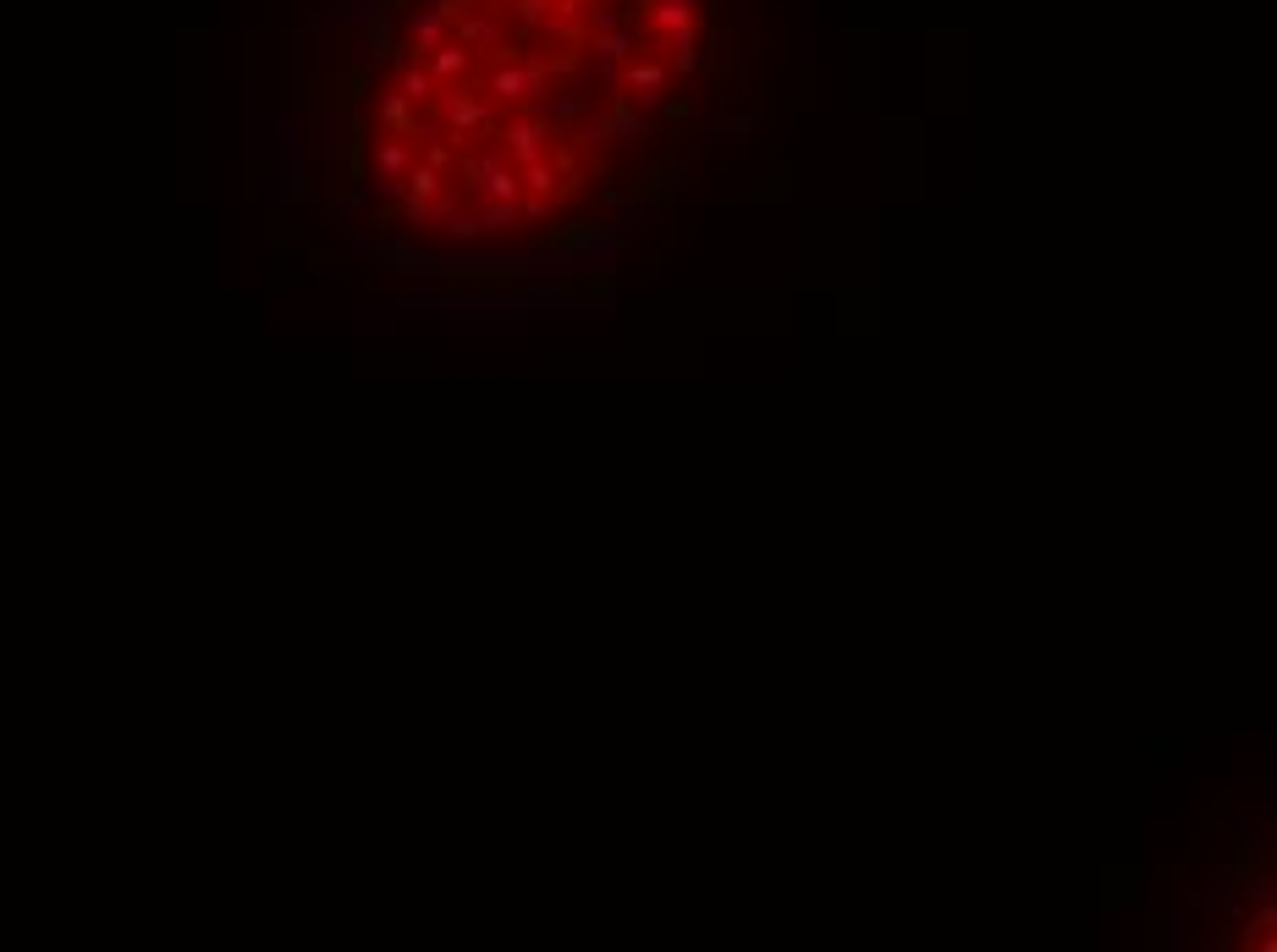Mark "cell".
<instances>
[{"mask_svg": "<svg viewBox=\"0 0 1277 952\" xmlns=\"http://www.w3.org/2000/svg\"><path fill=\"white\" fill-rule=\"evenodd\" d=\"M485 237V226H479V215H452L447 226H441V248H468V242H479Z\"/></svg>", "mask_w": 1277, "mask_h": 952, "instance_id": "d6986e66", "label": "cell"}, {"mask_svg": "<svg viewBox=\"0 0 1277 952\" xmlns=\"http://www.w3.org/2000/svg\"><path fill=\"white\" fill-rule=\"evenodd\" d=\"M413 61H424V72L436 77V89H447V83H463V77H468V50H463L458 39L436 45L430 55H413Z\"/></svg>", "mask_w": 1277, "mask_h": 952, "instance_id": "9c48e42d", "label": "cell"}, {"mask_svg": "<svg viewBox=\"0 0 1277 952\" xmlns=\"http://www.w3.org/2000/svg\"><path fill=\"white\" fill-rule=\"evenodd\" d=\"M578 17H584V28H589V34H612V28H623V23H628L617 0H612V7H589V12H578Z\"/></svg>", "mask_w": 1277, "mask_h": 952, "instance_id": "ffe728a7", "label": "cell"}, {"mask_svg": "<svg viewBox=\"0 0 1277 952\" xmlns=\"http://www.w3.org/2000/svg\"><path fill=\"white\" fill-rule=\"evenodd\" d=\"M496 160H501L496 149H485V154H463V160H458V177H452V183H458L463 193H474V188L490 177V165H496Z\"/></svg>", "mask_w": 1277, "mask_h": 952, "instance_id": "ac0fdd59", "label": "cell"}, {"mask_svg": "<svg viewBox=\"0 0 1277 952\" xmlns=\"http://www.w3.org/2000/svg\"><path fill=\"white\" fill-rule=\"evenodd\" d=\"M447 39H452V17L430 0V7H418V12L408 17V39H402L397 50H402V55H430V50L447 45Z\"/></svg>", "mask_w": 1277, "mask_h": 952, "instance_id": "8992f818", "label": "cell"}, {"mask_svg": "<svg viewBox=\"0 0 1277 952\" xmlns=\"http://www.w3.org/2000/svg\"><path fill=\"white\" fill-rule=\"evenodd\" d=\"M474 199H524V183H518V165H513V160H506V154H501V160L490 165V177H485V183L474 188Z\"/></svg>", "mask_w": 1277, "mask_h": 952, "instance_id": "7c38bea8", "label": "cell"}, {"mask_svg": "<svg viewBox=\"0 0 1277 952\" xmlns=\"http://www.w3.org/2000/svg\"><path fill=\"white\" fill-rule=\"evenodd\" d=\"M375 127H380V133H397V138H408V133L418 127V111H413V105H408V100L391 89V95H380V100H375Z\"/></svg>", "mask_w": 1277, "mask_h": 952, "instance_id": "8fae6325", "label": "cell"}, {"mask_svg": "<svg viewBox=\"0 0 1277 952\" xmlns=\"http://www.w3.org/2000/svg\"><path fill=\"white\" fill-rule=\"evenodd\" d=\"M546 253H562V259H578V253H594V248H606V226H594V221H567V226H551L540 237Z\"/></svg>", "mask_w": 1277, "mask_h": 952, "instance_id": "52a82bcc", "label": "cell"}, {"mask_svg": "<svg viewBox=\"0 0 1277 952\" xmlns=\"http://www.w3.org/2000/svg\"><path fill=\"white\" fill-rule=\"evenodd\" d=\"M408 165H413V143H408V138H397V133H380V138H375V177L402 183V177H408Z\"/></svg>", "mask_w": 1277, "mask_h": 952, "instance_id": "30bf717a", "label": "cell"}, {"mask_svg": "<svg viewBox=\"0 0 1277 952\" xmlns=\"http://www.w3.org/2000/svg\"><path fill=\"white\" fill-rule=\"evenodd\" d=\"M518 183H524V193H551V199H562L556 193V160H529V165H518Z\"/></svg>", "mask_w": 1277, "mask_h": 952, "instance_id": "9a60e30c", "label": "cell"}, {"mask_svg": "<svg viewBox=\"0 0 1277 952\" xmlns=\"http://www.w3.org/2000/svg\"><path fill=\"white\" fill-rule=\"evenodd\" d=\"M452 39H458L463 50H485L490 61H501V55H518V45L506 39V23H501V17H490V7L452 17Z\"/></svg>", "mask_w": 1277, "mask_h": 952, "instance_id": "3957f363", "label": "cell"}, {"mask_svg": "<svg viewBox=\"0 0 1277 952\" xmlns=\"http://www.w3.org/2000/svg\"><path fill=\"white\" fill-rule=\"evenodd\" d=\"M666 61H655V55H634L628 61V72L617 77L623 89H628V100L639 105V111H655V105H666Z\"/></svg>", "mask_w": 1277, "mask_h": 952, "instance_id": "277c9868", "label": "cell"}, {"mask_svg": "<svg viewBox=\"0 0 1277 952\" xmlns=\"http://www.w3.org/2000/svg\"><path fill=\"white\" fill-rule=\"evenodd\" d=\"M518 221H524V215H518V199H479V226H485V237L518 226Z\"/></svg>", "mask_w": 1277, "mask_h": 952, "instance_id": "2e32d148", "label": "cell"}, {"mask_svg": "<svg viewBox=\"0 0 1277 952\" xmlns=\"http://www.w3.org/2000/svg\"><path fill=\"white\" fill-rule=\"evenodd\" d=\"M506 12H513V23H518V28H535V23H546V17H551V0H513Z\"/></svg>", "mask_w": 1277, "mask_h": 952, "instance_id": "44dd1931", "label": "cell"}, {"mask_svg": "<svg viewBox=\"0 0 1277 952\" xmlns=\"http://www.w3.org/2000/svg\"><path fill=\"white\" fill-rule=\"evenodd\" d=\"M430 276H452L463 287L474 281H524V259H506V253H458V259H441L430 253Z\"/></svg>", "mask_w": 1277, "mask_h": 952, "instance_id": "7a4b0ae2", "label": "cell"}, {"mask_svg": "<svg viewBox=\"0 0 1277 952\" xmlns=\"http://www.w3.org/2000/svg\"><path fill=\"white\" fill-rule=\"evenodd\" d=\"M612 138H617V143H639V138H650V122H644V111H639L628 95L612 105Z\"/></svg>", "mask_w": 1277, "mask_h": 952, "instance_id": "4fadbf2b", "label": "cell"}, {"mask_svg": "<svg viewBox=\"0 0 1277 952\" xmlns=\"http://www.w3.org/2000/svg\"><path fill=\"white\" fill-rule=\"evenodd\" d=\"M666 116H672L677 127H689V116H694V111H689V100H672V105H666Z\"/></svg>", "mask_w": 1277, "mask_h": 952, "instance_id": "7402d4cb", "label": "cell"}, {"mask_svg": "<svg viewBox=\"0 0 1277 952\" xmlns=\"http://www.w3.org/2000/svg\"><path fill=\"white\" fill-rule=\"evenodd\" d=\"M573 138H578V149H606V143H617V138H612V111H584L578 127H573Z\"/></svg>", "mask_w": 1277, "mask_h": 952, "instance_id": "5bb4252c", "label": "cell"}, {"mask_svg": "<svg viewBox=\"0 0 1277 952\" xmlns=\"http://www.w3.org/2000/svg\"><path fill=\"white\" fill-rule=\"evenodd\" d=\"M490 138H501V154L513 160V165H529V160H540V154H546L551 127H546V122H529V116H506Z\"/></svg>", "mask_w": 1277, "mask_h": 952, "instance_id": "5b68a950", "label": "cell"}, {"mask_svg": "<svg viewBox=\"0 0 1277 952\" xmlns=\"http://www.w3.org/2000/svg\"><path fill=\"white\" fill-rule=\"evenodd\" d=\"M573 7H584V0H573Z\"/></svg>", "mask_w": 1277, "mask_h": 952, "instance_id": "603a6c76", "label": "cell"}, {"mask_svg": "<svg viewBox=\"0 0 1277 952\" xmlns=\"http://www.w3.org/2000/svg\"><path fill=\"white\" fill-rule=\"evenodd\" d=\"M430 105H441V122H447V143L452 149H463V138L468 133H496V100L485 95V89H468V77L463 83H447V89H436V100Z\"/></svg>", "mask_w": 1277, "mask_h": 952, "instance_id": "6da1fadb", "label": "cell"}, {"mask_svg": "<svg viewBox=\"0 0 1277 952\" xmlns=\"http://www.w3.org/2000/svg\"><path fill=\"white\" fill-rule=\"evenodd\" d=\"M524 50V45H518ZM485 95L490 100H501V105H524V66H518V55H501L496 66H490V77H485Z\"/></svg>", "mask_w": 1277, "mask_h": 952, "instance_id": "ba28073f", "label": "cell"}, {"mask_svg": "<svg viewBox=\"0 0 1277 952\" xmlns=\"http://www.w3.org/2000/svg\"><path fill=\"white\" fill-rule=\"evenodd\" d=\"M589 111V89H584V83H567V89L551 100V127H562V122H578Z\"/></svg>", "mask_w": 1277, "mask_h": 952, "instance_id": "e0dca14e", "label": "cell"}]
</instances>
